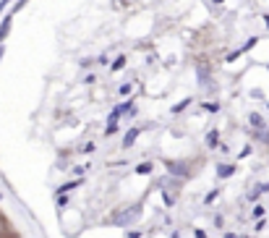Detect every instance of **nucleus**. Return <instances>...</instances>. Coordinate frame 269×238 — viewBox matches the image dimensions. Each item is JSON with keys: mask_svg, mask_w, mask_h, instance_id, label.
<instances>
[{"mask_svg": "<svg viewBox=\"0 0 269 238\" xmlns=\"http://www.w3.org/2000/svg\"><path fill=\"white\" fill-rule=\"evenodd\" d=\"M141 215H144V204H141V201H136V204H128V207L115 209V212L110 215L107 223L115 225V228H128V225H136L138 220H141Z\"/></svg>", "mask_w": 269, "mask_h": 238, "instance_id": "1", "label": "nucleus"}, {"mask_svg": "<svg viewBox=\"0 0 269 238\" xmlns=\"http://www.w3.org/2000/svg\"><path fill=\"white\" fill-rule=\"evenodd\" d=\"M165 168H168V173L173 178H180V181H188L191 178V165L185 160H162Z\"/></svg>", "mask_w": 269, "mask_h": 238, "instance_id": "2", "label": "nucleus"}, {"mask_svg": "<svg viewBox=\"0 0 269 238\" xmlns=\"http://www.w3.org/2000/svg\"><path fill=\"white\" fill-rule=\"evenodd\" d=\"M138 136H141V128H138V126H131V128H126L123 139H120V146H123V149H131V146L138 142Z\"/></svg>", "mask_w": 269, "mask_h": 238, "instance_id": "3", "label": "nucleus"}, {"mask_svg": "<svg viewBox=\"0 0 269 238\" xmlns=\"http://www.w3.org/2000/svg\"><path fill=\"white\" fill-rule=\"evenodd\" d=\"M235 170H238V165H235V162H217V168H215V173H217V178H220V181H225V178H230V176H235Z\"/></svg>", "mask_w": 269, "mask_h": 238, "instance_id": "4", "label": "nucleus"}, {"mask_svg": "<svg viewBox=\"0 0 269 238\" xmlns=\"http://www.w3.org/2000/svg\"><path fill=\"white\" fill-rule=\"evenodd\" d=\"M204 142H207L209 149H220V144H222V139H220V128H209L207 136H204Z\"/></svg>", "mask_w": 269, "mask_h": 238, "instance_id": "5", "label": "nucleus"}, {"mask_svg": "<svg viewBox=\"0 0 269 238\" xmlns=\"http://www.w3.org/2000/svg\"><path fill=\"white\" fill-rule=\"evenodd\" d=\"M11 26H13V13H8L3 21H0V45L8 40V34H11Z\"/></svg>", "mask_w": 269, "mask_h": 238, "instance_id": "6", "label": "nucleus"}, {"mask_svg": "<svg viewBox=\"0 0 269 238\" xmlns=\"http://www.w3.org/2000/svg\"><path fill=\"white\" fill-rule=\"evenodd\" d=\"M118 126H120V115L113 110V113H110V118H107V126H105V136L118 134Z\"/></svg>", "mask_w": 269, "mask_h": 238, "instance_id": "7", "label": "nucleus"}, {"mask_svg": "<svg viewBox=\"0 0 269 238\" xmlns=\"http://www.w3.org/2000/svg\"><path fill=\"white\" fill-rule=\"evenodd\" d=\"M262 194H269V183H256V186L248 191V196H246V199H248V201H256Z\"/></svg>", "mask_w": 269, "mask_h": 238, "instance_id": "8", "label": "nucleus"}, {"mask_svg": "<svg viewBox=\"0 0 269 238\" xmlns=\"http://www.w3.org/2000/svg\"><path fill=\"white\" fill-rule=\"evenodd\" d=\"M246 121H248V126H251L254 131H256V128H264V126H267V121H264V115H262V113H248V115H246Z\"/></svg>", "mask_w": 269, "mask_h": 238, "instance_id": "9", "label": "nucleus"}, {"mask_svg": "<svg viewBox=\"0 0 269 238\" xmlns=\"http://www.w3.org/2000/svg\"><path fill=\"white\" fill-rule=\"evenodd\" d=\"M134 170L138 173V176H152V173H154V162H149V160H146V162H138Z\"/></svg>", "mask_w": 269, "mask_h": 238, "instance_id": "10", "label": "nucleus"}, {"mask_svg": "<svg viewBox=\"0 0 269 238\" xmlns=\"http://www.w3.org/2000/svg\"><path fill=\"white\" fill-rule=\"evenodd\" d=\"M131 107H134V99H123V102H120V105H115L113 110H115V113H118L120 118H123L126 113H131Z\"/></svg>", "mask_w": 269, "mask_h": 238, "instance_id": "11", "label": "nucleus"}, {"mask_svg": "<svg viewBox=\"0 0 269 238\" xmlns=\"http://www.w3.org/2000/svg\"><path fill=\"white\" fill-rule=\"evenodd\" d=\"M126 63H128V58H126V55H118V58L115 60H110V71H123L126 68Z\"/></svg>", "mask_w": 269, "mask_h": 238, "instance_id": "12", "label": "nucleus"}, {"mask_svg": "<svg viewBox=\"0 0 269 238\" xmlns=\"http://www.w3.org/2000/svg\"><path fill=\"white\" fill-rule=\"evenodd\" d=\"M160 194H162V201H165V207H175V194L170 189H160Z\"/></svg>", "mask_w": 269, "mask_h": 238, "instance_id": "13", "label": "nucleus"}, {"mask_svg": "<svg viewBox=\"0 0 269 238\" xmlns=\"http://www.w3.org/2000/svg\"><path fill=\"white\" fill-rule=\"evenodd\" d=\"M254 139L262 142V144H269V128H267V126H264V128H256V131H254Z\"/></svg>", "mask_w": 269, "mask_h": 238, "instance_id": "14", "label": "nucleus"}, {"mask_svg": "<svg viewBox=\"0 0 269 238\" xmlns=\"http://www.w3.org/2000/svg\"><path fill=\"white\" fill-rule=\"evenodd\" d=\"M191 102H193V99H191V97H185V99H183V102H175V105L170 107V113H173V115H178V113H183V110H185V107H188Z\"/></svg>", "mask_w": 269, "mask_h": 238, "instance_id": "15", "label": "nucleus"}, {"mask_svg": "<svg viewBox=\"0 0 269 238\" xmlns=\"http://www.w3.org/2000/svg\"><path fill=\"white\" fill-rule=\"evenodd\" d=\"M196 76H199V84H201V87L209 84V68H207V66H199V68H196Z\"/></svg>", "mask_w": 269, "mask_h": 238, "instance_id": "16", "label": "nucleus"}, {"mask_svg": "<svg viewBox=\"0 0 269 238\" xmlns=\"http://www.w3.org/2000/svg\"><path fill=\"white\" fill-rule=\"evenodd\" d=\"M55 204H58L60 209H66V207L71 204V199H68V194H55Z\"/></svg>", "mask_w": 269, "mask_h": 238, "instance_id": "17", "label": "nucleus"}, {"mask_svg": "<svg viewBox=\"0 0 269 238\" xmlns=\"http://www.w3.org/2000/svg\"><path fill=\"white\" fill-rule=\"evenodd\" d=\"M217 196H220V189H212L209 194L204 196V204H207V207H209V204H215V201H217Z\"/></svg>", "mask_w": 269, "mask_h": 238, "instance_id": "18", "label": "nucleus"}, {"mask_svg": "<svg viewBox=\"0 0 269 238\" xmlns=\"http://www.w3.org/2000/svg\"><path fill=\"white\" fill-rule=\"evenodd\" d=\"M131 89H134V84L128 81V84H120V89H118V97H128L131 95Z\"/></svg>", "mask_w": 269, "mask_h": 238, "instance_id": "19", "label": "nucleus"}, {"mask_svg": "<svg viewBox=\"0 0 269 238\" xmlns=\"http://www.w3.org/2000/svg\"><path fill=\"white\" fill-rule=\"evenodd\" d=\"M251 152H254V146H251V144H246L243 149L238 152V160H246V157H248V154H251Z\"/></svg>", "mask_w": 269, "mask_h": 238, "instance_id": "20", "label": "nucleus"}, {"mask_svg": "<svg viewBox=\"0 0 269 238\" xmlns=\"http://www.w3.org/2000/svg\"><path fill=\"white\" fill-rule=\"evenodd\" d=\"M251 215H254L256 220H259V217H264V215H267V207H264V204H256V207H254V212H251Z\"/></svg>", "mask_w": 269, "mask_h": 238, "instance_id": "21", "label": "nucleus"}, {"mask_svg": "<svg viewBox=\"0 0 269 238\" xmlns=\"http://www.w3.org/2000/svg\"><path fill=\"white\" fill-rule=\"evenodd\" d=\"M201 105H204L207 113H217V110H220V102H201Z\"/></svg>", "mask_w": 269, "mask_h": 238, "instance_id": "22", "label": "nucleus"}, {"mask_svg": "<svg viewBox=\"0 0 269 238\" xmlns=\"http://www.w3.org/2000/svg\"><path fill=\"white\" fill-rule=\"evenodd\" d=\"M256 42H259V37H251V40H248V42L243 45V48H240V52H248V50H251V48H254Z\"/></svg>", "mask_w": 269, "mask_h": 238, "instance_id": "23", "label": "nucleus"}, {"mask_svg": "<svg viewBox=\"0 0 269 238\" xmlns=\"http://www.w3.org/2000/svg\"><path fill=\"white\" fill-rule=\"evenodd\" d=\"M94 149H97V144H94V142H87L84 146H81V152H84V154H91Z\"/></svg>", "mask_w": 269, "mask_h": 238, "instance_id": "24", "label": "nucleus"}, {"mask_svg": "<svg viewBox=\"0 0 269 238\" xmlns=\"http://www.w3.org/2000/svg\"><path fill=\"white\" fill-rule=\"evenodd\" d=\"M73 176H76V178H81V176H84V173H87V168H84V165H73Z\"/></svg>", "mask_w": 269, "mask_h": 238, "instance_id": "25", "label": "nucleus"}, {"mask_svg": "<svg viewBox=\"0 0 269 238\" xmlns=\"http://www.w3.org/2000/svg\"><path fill=\"white\" fill-rule=\"evenodd\" d=\"M264 228H267V220H264V217H259V223L254 225V231H256V233H262Z\"/></svg>", "mask_w": 269, "mask_h": 238, "instance_id": "26", "label": "nucleus"}, {"mask_svg": "<svg viewBox=\"0 0 269 238\" xmlns=\"http://www.w3.org/2000/svg\"><path fill=\"white\" fill-rule=\"evenodd\" d=\"M94 63H97V58H84L79 66H81V68H89V66H94Z\"/></svg>", "mask_w": 269, "mask_h": 238, "instance_id": "27", "label": "nucleus"}, {"mask_svg": "<svg viewBox=\"0 0 269 238\" xmlns=\"http://www.w3.org/2000/svg\"><path fill=\"white\" fill-rule=\"evenodd\" d=\"M26 3H29V0H18V3H16V5H13V11H11V13H13V16H16V13H18V11H21V8H24V5H26Z\"/></svg>", "mask_w": 269, "mask_h": 238, "instance_id": "28", "label": "nucleus"}, {"mask_svg": "<svg viewBox=\"0 0 269 238\" xmlns=\"http://www.w3.org/2000/svg\"><path fill=\"white\" fill-rule=\"evenodd\" d=\"M193 238H209L207 231H201V228H193Z\"/></svg>", "mask_w": 269, "mask_h": 238, "instance_id": "29", "label": "nucleus"}, {"mask_svg": "<svg viewBox=\"0 0 269 238\" xmlns=\"http://www.w3.org/2000/svg\"><path fill=\"white\" fill-rule=\"evenodd\" d=\"M126 238H144V233H141V231H128Z\"/></svg>", "mask_w": 269, "mask_h": 238, "instance_id": "30", "label": "nucleus"}, {"mask_svg": "<svg viewBox=\"0 0 269 238\" xmlns=\"http://www.w3.org/2000/svg\"><path fill=\"white\" fill-rule=\"evenodd\" d=\"M97 63H99V66H110V58H107V55H99Z\"/></svg>", "mask_w": 269, "mask_h": 238, "instance_id": "31", "label": "nucleus"}, {"mask_svg": "<svg viewBox=\"0 0 269 238\" xmlns=\"http://www.w3.org/2000/svg\"><path fill=\"white\" fill-rule=\"evenodd\" d=\"M94 81H97L94 73H87V76H84V84H94Z\"/></svg>", "mask_w": 269, "mask_h": 238, "instance_id": "32", "label": "nucleus"}, {"mask_svg": "<svg viewBox=\"0 0 269 238\" xmlns=\"http://www.w3.org/2000/svg\"><path fill=\"white\" fill-rule=\"evenodd\" d=\"M5 5H11V0H0V16H3V11H5Z\"/></svg>", "mask_w": 269, "mask_h": 238, "instance_id": "33", "label": "nucleus"}, {"mask_svg": "<svg viewBox=\"0 0 269 238\" xmlns=\"http://www.w3.org/2000/svg\"><path fill=\"white\" fill-rule=\"evenodd\" d=\"M3 52H5V48H3V45H0V60H3Z\"/></svg>", "mask_w": 269, "mask_h": 238, "instance_id": "34", "label": "nucleus"}, {"mask_svg": "<svg viewBox=\"0 0 269 238\" xmlns=\"http://www.w3.org/2000/svg\"><path fill=\"white\" fill-rule=\"evenodd\" d=\"M222 238H235V233H225V236H222Z\"/></svg>", "mask_w": 269, "mask_h": 238, "instance_id": "35", "label": "nucleus"}, {"mask_svg": "<svg viewBox=\"0 0 269 238\" xmlns=\"http://www.w3.org/2000/svg\"><path fill=\"white\" fill-rule=\"evenodd\" d=\"M264 24H267V29H269V13L264 16Z\"/></svg>", "mask_w": 269, "mask_h": 238, "instance_id": "36", "label": "nucleus"}, {"mask_svg": "<svg viewBox=\"0 0 269 238\" xmlns=\"http://www.w3.org/2000/svg\"><path fill=\"white\" fill-rule=\"evenodd\" d=\"M209 3H215V5H220V3H222V0H209Z\"/></svg>", "mask_w": 269, "mask_h": 238, "instance_id": "37", "label": "nucleus"}, {"mask_svg": "<svg viewBox=\"0 0 269 238\" xmlns=\"http://www.w3.org/2000/svg\"><path fill=\"white\" fill-rule=\"evenodd\" d=\"M0 238H3V225H0Z\"/></svg>", "mask_w": 269, "mask_h": 238, "instance_id": "38", "label": "nucleus"}, {"mask_svg": "<svg viewBox=\"0 0 269 238\" xmlns=\"http://www.w3.org/2000/svg\"><path fill=\"white\" fill-rule=\"evenodd\" d=\"M235 238H248V236H235Z\"/></svg>", "mask_w": 269, "mask_h": 238, "instance_id": "39", "label": "nucleus"}]
</instances>
